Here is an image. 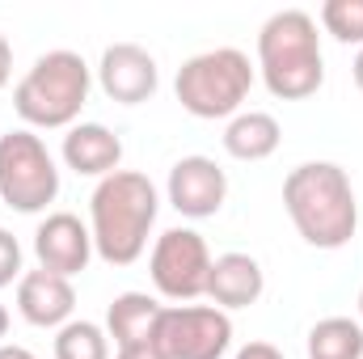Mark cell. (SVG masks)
Wrapping results in <instances>:
<instances>
[{
    "instance_id": "27",
    "label": "cell",
    "mask_w": 363,
    "mask_h": 359,
    "mask_svg": "<svg viewBox=\"0 0 363 359\" xmlns=\"http://www.w3.org/2000/svg\"><path fill=\"white\" fill-rule=\"evenodd\" d=\"M359 326H363V292H359Z\"/></svg>"
},
{
    "instance_id": "2",
    "label": "cell",
    "mask_w": 363,
    "mask_h": 359,
    "mask_svg": "<svg viewBox=\"0 0 363 359\" xmlns=\"http://www.w3.org/2000/svg\"><path fill=\"white\" fill-rule=\"evenodd\" d=\"M283 207L313 250H342L359 228L351 174L334 161H304L283 178Z\"/></svg>"
},
{
    "instance_id": "8",
    "label": "cell",
    "mask_w": 363,
    "mask_h": 359,
    "mask_svg": "<svg viewBox=\"0 0 363 359\" xmlns=\"http://www.w3.org/2000/svg\"><path fill=\"white\" fill-rule=\"evenodd\" d=\"M211 250L203 241V233L194 228H165L148 254V275L157 283V292L165 300L190 304L199 296H207V275H211Z\"/></svg>"
},
{
    "instance_id": "16",
    "label": "cell",
    "mask_w": 363,
    "mask_h": 359,
    "mask_svg": "<svg viewBox=\"0 0 363 359\" xmlns=\"http://www.w3.org/2000/svg\"><path fill=\"white\" fill-rule=\"evenodd\" d=\"M279 140H283V127L267 110H241L224 127V153L237 161H267L274 157Z\"/></svg>"
},
{
    "instance_id": "4",
    "label": "cell",
    "mask_w": 363,
    "mask_h": 359,
    "mask_svg": "<svg viewBox=\"0 0 363 359\" xmlns=\"http://www.w3.org/2000/svg\"><path fill=\"white\" fill-rule=\"evenodd\" d=\"M93 89V72L85 55L60 47L34 60V68L17 81L13 89V110L30 123V127H77L85 101Z\"/></svg>"
},
{
    "instance_id": "25",
    "label": "cell",
    "mask_w": 363,
    "mask_h": 359,
    "mask_svg": "<svg viewBox=\"0 0 363 359\" xmlns=\"http://www.w3.org/2000/svg\"><path fill=\"white\" fill-rule=\"evenodd\" d=\"M351 72H355V85L363 93V47H359V55H355V64H351Z\"/></svg>"
},
{
    "instance_id": "1",
    "label": "cell",
    "mask_w": 363,
    "mask_h": 359,
    "mask_svg": "<svg viewBox=\"0 0 363 359\" xmlns=\"http://www.w3.org/2000/svg\"><path fill=\"white\" fill-rule=\"evenodd\" d=\"M157 211H161V194L148 174L118 170V174L101 178L89 194L93 254L110 267H131L148 250Z\"/></svg>"
},
{
    "instance_id": "23",
    "label": "cell",
    "mask_w": 363,
    "mask_h": 359,
    "mask_svg": "<svg viewBox=\"0 0 363 359\" xmlns=\"http://www.w3.org/2000/svg\"><path fill=\"white\" fill-rule=\"evenodd\" d=\"M9 77H13V47H9V38L0 34V89L9 85Z\"/></svg>"
},
{
    "instance_id": "10",
    "label": "cell",
    "mask_w": 363,
    "mask_h": 359,
    "mask_svg": "<svg viewBox=\"0 0 363 359\" xmlns=\"http://www.w3.org/2000/svg\"><path fill=\"white\" fill-rule=\"evenodd\" d=\"M165 194L174 203V211L186 220H207L224 207L228 199V174L211 161V157H182L169 170Z\"/></svg>"
},
{
    "instance_id": "11",
    "label": "cell",
    "mask_w": 363,
    "mask_h": 359,
    "mask_svg": "<svg viewBox=\"0 0 363 359\" xmlns=\"http://www.w3.org/2000/svg\"><path fill=\"white\" fill-rule=\"evenodd\" d=\"M34 258L51 275H64V279L81 275L93 258L89 224H81V216H72V211H51L34 228Z\"/></svg>"
},
{
    "instance_id": "3",
    "label": "cell",
    "mask_w": 363,
    "mask_h": 359,
    "mask_svg": "<svg viewBox=\"0 0 363 359\" xmlns=\"http://www.w3.org/2000/svg\"><path fill=\"white\" fill-rule=\"evenodd\" d=\"M258 72L262 85L283 101H304L325 85V55L313 13L279 9L258 30Z\"/></svg>"
},
{
    "instance_id": "24",
    "label": "cell",
    "mask_w": 363,
    "mask_h": 359,
    "mask_svg": "<svg viewBox=\"0 0 363 359\" xmlns=\"http://www.w3.org/2000/svg\"><path fill=\"white\" fill-rule=\"evenodd\" d=\"M0 359H34L26 347H17V343H0Z\"/></svg>"
},
{
    "instance_id": "5",
    "label": "cell",
    "mask_w": 363,
    "mask_h": 359,
    "mask_svg": "<svg viewBox=\"0 0 363 359\" xmlns=\"http://www.w3.org/2000/svg\"><path fill=\"white\" fill-rule=\"evenodd\" d=\"M254 89V64L237 47H216L203 55H190L174 77L182 110L194 118H233L241 114V101Z\"/></svg>"
},
{
    "instance_id": "7",
    "label": "cell",
    "mask_w": 363,
    "mask_h": 359,
    "mask_svg": "<svg viewBox=\"0 0 363 359\" xmlns=\"http://www.w3.org/2000/svg\"><path fill=\"white\" fill-rule=\"evenodd\" d=\"M152 343L165 359H220L233 347V317L216 304H165Z\"/></svg>"
},
{
    "instance_id": "9",
    "label": "cell",
    "mask_w": 363,
    "mask_h": 359,
    "mask_svg": "<svg viewBox=\"0 0 363 359\" xmlns=\"http://www.w3.org/2000/svg\"><path fill=\"white\" fill-rule=\"evenodd\" d=\"M97 85L118 106H140V101H152L161 85V68L152 51H144L140 43H110L97 64Z\"/></svg>"
},
{
    "instance_id": "14",
    "label": "cell",
    "mask_w": 363,
    "mask_h": 359,
    "mask_svg": "<svg viewBox=\"0 0 363 359\" xmlns=\"http://www.w3.org/2000/svg\"><path fill=\"white\" fill-rule=\"evenodd\" d=\"M60 153H64L68 170H77L81 178H97V182L118 174V165H123V140L110 127H101V123H77V127H68Z\"/></svg>"
},
{
    "instance_id": "13",
    "label": "cell",
    "mask_w": 363,
    "mask_h": 359,
    "mask_svg": "<svg viewBox=\"0 0 363 359\" xmlns=\"http://www.w3.org/2000/svg\"><path fill=\"white\" fill-rule=\"evenodd\" d=\"M267 292V275L254 254H220L207 275V300L216 309H250Z\"/></svg>"
},
{
    "instance_id": "18",
    "label": "cell",
    "mask_w": 363,
    "mask_h": 359,
    "mask_svg": "<svg viewBox=\"0 0 363 359\" xmlns=\"http://www.w3.org/2000/svg\"><path fill=\"white\" fill-rule=\"evenodd\" d=\"M55 359H110V334L93 321H68L55 330Z\"/></svg>"
},
{
    "instance_id": "19",
    "label": "cell",
    "mask_w": 363,
    "mask_h": 359,
    "mask_svg": "<svg viewBox=\"0 0 363 359\" xmlns=\"http://www.w3.org/2000/svg\"><path fill=\"white\" fill-rule=\"evenodd\" d=\"M321 26L338 43L363 47V0H325L321 4Z\"/></svg>"
},
{
    "instance_id": "15",
    "label": "cell",
    "mask_w": 363,
    "mask_h": 359,
    "mask_svg": "<svg viewBox=\"0 0 363 359\" xmlns=\"http://www.w3.org/2000/svg\"><path fill=\"white\" fill-rule=\"evenodd\" d=\"M161 300L148 292H123L110 300L106 309V334L114 338V347H131V343H152L157 317H161Z\"/></svg>"
},
{
    "instance_id": "17",
    "label": "cell",
    "mask_w": 363,
    "mask_h": 359,
    "mask_svg": "<svg viewBox=\"0 0 363 359\" xmlns=\"http://www.w3.org/2000/svg\"><path fill=\"white\" fill-rule=\"evenodd\" d=\"M308 359H363V326L351 317H325L308 330Z\"/></svg>"
},
{
    "instance_id": "20",
    "label": "cell",
    "mask_w": 363,
    "mask_h": 359,
    "mask_svg": "<svg viewBox=\"0 0 363 359\" xmlns=\"http://www.w3.org/2000/svg\"><path fill=\"white\" fill-rule=\"evenodd\" d=\"M13 279H21V245L9 228H0V287H9Z\"/></svg>"
},
{
    "instance_id": "6",
    "label": "cell",
    "mask_w": 363,
    "mask_h": 359,
    "mask_svg": "<svg viewBox=\"0 0 363 359\" xmlns=\"http://www.w3.org/2000/svg\"><path fill=\"white\" fill-rule=\"evenodd\" d=\"M55 194H60V165L47 153V144L30 127L0 136V199L13 211L34 216L47 211Z\"/></svg>"
},
{
    "instance_id": "12",
    "label": "cell",
    "mask_w": 363,
    "mask_h": 359,
    "mask_svg": "<svg viewBox=\"0 0 363 359\" xmlns=\"http://www.w3.org/2000/svg\"><path fill=\"white\" fill-rule=\"evenodd\" d=\"M72 309H77V292H72V279L64 275H51V270H26L17 279V313L38 326V330H60L72 321Z\"/></svg>"
},
{
    "instance_id": "22",
    "label": "cell",
    "mask_w": 363,
    "mask_h": 359,
    "mask_svg": "<svg viewBox=\"0 0 363 359\" xmlns=\"http://www.w3.org/2000/svg\"><path fill=\"white\" fill-rule=\"evenodd\" d=\"M233 359H283V351L274 343H250V347H241Z\"/></svg>"
},
{
    "instance_id": "21",
    "label": "cell",
    "mask_w": 363,
    "mask_h": 359,
    "mask_svg": "<svg viewBox=\"0 0 363 359\" xmlns=\"http://www.w3.org/2000/svg\"><path fill=\"white\" fill-rule=\"evenodd\" d=\"M114 359H165L157 343H131V347H118Z\"/></svg>"
},
{
    "instance_id": "26",
    "label": "cell",
    "mask_w": 363,
    "mask_h": 359,
    "mask_svg": "<svg viewBox=\"0 0 363 359\" xmlns=\"http://www.w3.org/2000/svg\"><path fill=\"white\" fill-rule=\"evenodd\" d=\"M4 334H9V309L0 304V338H4Z\"/></svg>"
}]
</instances>
